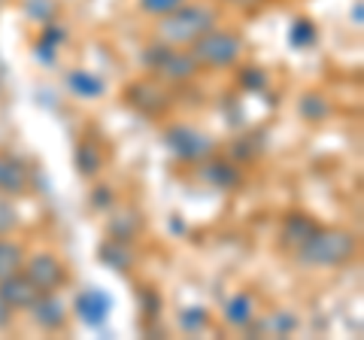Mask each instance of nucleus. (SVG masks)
Returning a JSON list of instances; mask_svg holds the SVG:
<instances>
[{"instance_id":"nucleus-20","label":"nucleus","mask_w":364,"mask_h":340,"mask_svg":"<svg viewBox=\"0 0 364 340\" xmlns=\"http://www.w3.org/2000/svg\"><path fill=\"white\" fill-rule=\"evenodd\" d=\"M289 40H291L294 49H310V46H316L318 31H316V25L310 18H294V25L289 31Z\"/></svg>"},{"instance_id":"nucleus-9","label":"nucleus","mask_w":364,"mask_h":340,"mask_svg":"<svg viewBox=\"0 0 364 340\" xmlns=\"http://www.w3.org/2000/svg\"><path fill=\"white\" fill-rule=\"evenodd\" d=\"M40 294H43V292L33 286L25 270H18V274L0 280V298H4L13 310H28L31 304L40 298Z\"/></svg>"},{"instance_id":"nucleus-26","label":"nucleus","mask_w":364,"mask_h":340,"mask_svg":"<svg viewBox=\"0 0 364 340\" xmlns=\"http://www.w3.org/2000/svg\"><path fill=\"white\" fill-rule=\"evenodd\" d=\"M95 203H97V207H109V203H112V188H107V186L95 188Z\"/></svg>"},{"instance_id":"nucleus-8","label":"nucleus","mask_w":364,"mask_h":340,"mask_svg":"<svg viewBox=\"0 0 364 340\" xmlns=\"http://www.w3.org/2000/svg\"><path fill=\"white\" fill-rule=\"evenodd\" d=\"M28 310H31L33 322H37L43 331H61V328L67 325V307L58 298V292H43Z\"/></svg>"},{"instance_id":"nucleus-17","label":"nucleus","mask_w":364,"mask_h":340,"mask_svg":"<svg viewBox=\"0 0 364 340\" xmlns=\"http://www.w3.org/2000/svg\"><path fill=\"white\" fill-rule=\"evenodd\" d=\"M298 112H301V119H306L310 124H318V122H325L328 116H331V104H328L325 95L306 92V95H301V100H298Z\"/></svg>"},{"instance_id":"nucleus-4","label":"nucleus","mask_w":364,"mask_h":340,"mask_svg":"<svg viewBox=\"0 0 364 340\" xmlns=\"http://www.w3.org/2000/svg\"><path fill=\"white\" fill-rule=\"evenodd\" d=\"M143 61L158 79H167V83H186V79H191L200 70L198 61L191 58V52L167 46V43H155V46H149L143 55Z\"/></svg>"},{"instance_id":"nucleus-23","label":"nucleus","mask_w":364,"mask_h":340,"mask_svg":"<svg viewBox=\"0 0 364 340\" xmlns=\"http://www.w3.org/2000/svg\"><path fill=\"white\" fill-rule=\"evenodd\" d=\"M18 228V210L13 207V201H6V195H0V237L13 234Z\"/></svg>"},{"instance_id":"nucleus-3","label":"nucleus","mask_w":364,"mask_h":340,"mask_svg":"<svg viewBox=\"0 0 364 340\" xmlns=\"http://www.w3.org/2000/svg\"><path fill=\"white\" fill-rule=\"evenodd\" d=\"M191 58L198 61V67H207V70H225V67H234L243 55V40L240 33L234 31H222V28H210L203 37H198L188 46Z\"/></svg>"},{"instance_id":"nucleus-5","label":"nucleus","mask_w":364,"mask_h":340,"mask_svg":"<svg viewBox=\"0 0 364 340\" xmlns=\"http://www.w3.org/2000/svg\"><path fill=\"white\" fill-rule=\"evenodd\" d=\"M164 143L182 161H203V158H210L215 152V140L210 134L191 128V124H170L164 131Z\"/></svg>"},{"instance_id":"nucleus-21","label":"nucleus","mask_w":364,"mask_h":340,"mask_svg":"<svg viewBox=\"0 0 364 340\" xmlns=\"http://www.w3.org/2000/svg\"><path fill=\"white\" fill-rule=\"evenodd\" d=\"M67 83H70V88L79 97H100V92H104V83H100L97 76L85 73V70H73Z\"/></svg>"},{"instance_id":"nucleus-18","label":"nucleus","mask_w":364,"mask_h":340,"mask_svg":"<svg viewBox=\"0 0 364 340\" xmlns=\"http://www.w3.org/2000/svg\"><path fill=\"white\" fill-rule=\"evenodd\" d=\"M76 167L82 176H95L100 167H104V152H100V146L95 140H82L76 149Z\"/></svg>"},{"instance_id":"nucleus-12","label":"nucleus","mask_w":364,"mask_h":340,"mask_svg":"<svg viewBox=\"0 0 364 340\" xmlns=\"http://www.w3.org/2000/svg\"><path fill=\"white\" fill-rule=\"evenodd\" d=\"M200 176L207 179L210 186L215 188H237L240 186V167L231 164V161H222V158H203L200 161Z\"/></svg>"},{"instance_id":"nucleus-2","label":"nucleus","mask_w":364,"mask_h":340,"mask_svg":"<svg viewBox=\"0 0 364 340\" xmlns=\"http://www.w3.org/2000/svg\"><path fill=\"white\" fill-rule=\"evenodd\" d=\"M358 255V237L346 228H318L298 246V262L306 267H343Z\"/></svg>"},{"instance_id":"nucleus-15","label":"nucleus","mask_w":364,"mask_h":340,"mask_svg":"<svg viewBox=\"0 0 364 340\" xmlns=\"http://www.w3.org/2000/svg\"><path fill=\"white\" fill-rule=\"evenodd\" d=\"M21 265H25V249L21 243L9 240V234H4L0 237V280L18 274Z\"/></svg>"},{"instance_id":"nucleus-24","label":"nucleus","mask_w":364,"mask_h":340,"mask_svg":"<svg viewBox=\"0 0 364 340\" xmlns=\"http://www.w3.org/2000/svg\"><path fill=\"white\" fill-rule=\"evenodd\" d=\"M240 85L249 88V92H264L267 73L261 70V67H243V70H240Z\"/></svg>"},{"instance_id":"nucleus-25","label":"nucleus","mask_w":364,"mask_h":340,"mask_svg":"<svg viewBox=\"0 0 364 340\" xmlns=\"http://www.w3.org/2000/svg\"><path fill=\"white\" fill-rule=\"evenodd\" d=\"M207 319H210V313L203 307H191L179 316V325L186 328V331H200V325H207Z\"/></svg>"},{"instance_id":"nucleus-19","label":"nucleus","mask_w":364,"mask_h":340,"mask_svg":"<svg viewBox=\"0 0 364 340\" xmlns=\"http://www.w3.org/2000/svg\"><path fill=\"white\" fill-rule=\"evenodd\" d=\"M140 231H143V216L134 213V210H124V213H119V216H112V222H109V234L119 237V240H128V243Z\"/></svg>"},{"instance_id":"nucleus-27","label":"nucleus","mask_w":364,"mask_h":340,"mask_svg":"<svg viewBox=\"0 0 364 340\" xmlns=\"http://www.w3.org/2000/svg\"><path fill=\"white\" fill-rule=\"evenodd\" d=\"M9 322H13V307H9V304H6L4 298H0V331H4V328H6Z\"/></svg>"},{"instance_id":"nucleus-13","label":"nucleus","mask_w":364,"mask_h":340,"mask_svg":"<svg viewBox=\"0 0 364 340\" xmlns=\"http://www.w3.org/2000/svg\"><path fill=\"white\" fill-rule=\"evenodd\" d=\"M316 228H318V222L313 216H306V213H289V216L282 219V243L298 249Z\"/></svg>"},{"instance_id":"nucleus-28","label":"nucleus","mask_w":364,"mask_h":340,"mask_svg":"<svg viewBox=\"0 0 364 340\" xmlns=\"http://www.w3.org/2000/svg\"><path fill=\"white\" fill-rule=\"evenodd\" d=\"M231 4L237 6V9H246V13H252V9H261L267 4V0H231Z\"/></svg>"},{"instance_id":"nucleus-22","label":"nucleus","mask_w":364,"mask_h":340,"mask_svg":"<svg viewBox=\"0 0 364 340\" xmlns=\"http://www.w3.org/2000/svg\"><path fill=\"white\" fill-rule=\"evenodd\" d=\"M140 4V9L146 16H155V18H161L167 13H173V9H179L182 4H188V0H136Z\"/></svg>"},{"instance_id":"nucleus-16","label":"nucleus","mask_w":364,"mask_h":340,"mask_svg":"<svg viewBox=\"0 0 364 340\" xmlns=\"http://www.w3.org/2000/svg\"><path fill=\"white\" fill-rule=\"evenodd\" d=\"M100 258L109 265V267H116V270H128L134 265V249L128 240H119V237H109V240L100 246Z\"/></svg>"},{"instance_id":"nucleus-1","label":"nucleus","mask_w":364,"mask_h":340,"mask_svg":"<svg viewBox=\"0 0 364 340\" xmlns=\"http://www.w3.org/2000/svg\"><path fill=\"white\" fill-rule=\"evenodd\" d=\"M219 21V9L207 6V4H182L173 13H167L158 18L155 25V40L158 43H167V46H191L198 37H203L210 28H215Z\"/></svg>"},{"instance_id":"nucleus-10","label":"nucleus","mask_w":364,"mask_h":340,"mask_svg":"<svg viewBox=\"0 0 364 340\" xmlns=\"http://www.w3.org/2000/svg\"><path fill=\"white\" fill-rule=\"evenodd\" d=\"M28 186H31L28 167L13 152H0V195H6V198L25 195Z\"/></svg>"},{"instance_id":"nucleus-11","label":"nucleus","mask_w":364,"mask_h":340,"mask_svg":"<svg viewBox=\"0 0 364 340\" xmlns=\"http://www.w3.org/2000/svg\"><path fill=\"white\" fill-rule=\"evenodd\" d=\"M109 307H112V301L107 298L100 289H85L82 294L76 298V313H79V319H82L85 325H104V319L109 316Z\"/></svg>"},{"instance_id":"nucleus-6","label":"nucleus","mask_w":364,"mask_h":340,"mask_svg":"<svg viewBox=\"0 0 364 340\" xmlns=\"http://www.w3.org/2000/svg\"><path fill=\"white\" fill-rule=\"evenodd\" d=\"M21 270L31 277V282L40 292H58L61 286H67V280H70L64 262L58 255H52V253H37L31 258L25 255V265H21Z\"/></svg>"},{"instance_id":"nucleus-7","label":"nucleus","mask_w":364,"mask_h":340,"mask_svg":"<svg viewBox=\"0 0 364 340\" xmlns=\"http://www.w3.org/2000/svg\"><path fill=\"white\" fill-rule=\"evenodd\" d=\"M124 100L128 107H134L143 116H164L170 110V95L161 83H152V79H140V83H131L124 88Z\"/></svg>"},{"instance_id":"nucleus-14","label":"nucleus","mask_w":364,"mask_h":340,"mask_svg":"<svg viewBox=\"0 0 364 340\" xmlns=\"http://www.w3.org/2000/svg\"><path fill=\"white\" fill-rule=\"evenodd\" d=\"M225 319L228 325H234V328H249L255 322V301H252V294H246V292H237L231 301L225 304Z\"/></svg>"}]
</instances>
